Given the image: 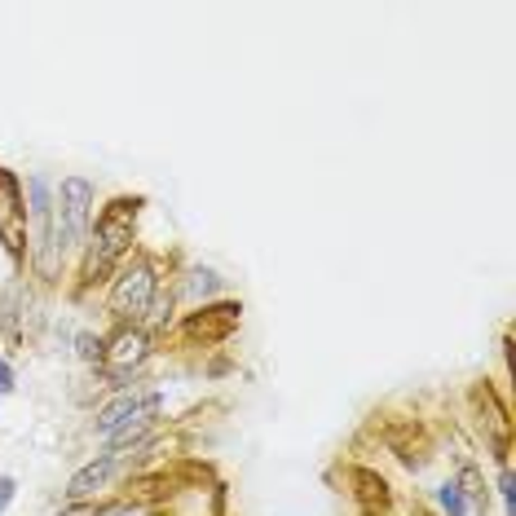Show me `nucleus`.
<instances>
[{
	"instance_id": "11",
	"label": "nucleus",
	"mask_w": 516,
	"mask_h": 516,
	"mask_svg": "<svg viewBox=\"0 0 516 516\" xmlns=\"http://www.w3.org/2000/svg\"><path fill=\"white\" fill-rule=\"evenodd\" d=\"M353 486H358V499H362V508H367L371 516L388 508V486H385V477H376V472L358 468V472H353Z\"/></svg>"
},
{
	"instance_id": "5",
	"label": "nucleus",
	"mask_w": 516,
	"mask_h": 516,
	"mask_svg": "<svg viewBox=\"0 0 516 516\" xmlns=\"http://www.w3.org/2000/svg\"><path fill=\"white\" fill-rule=\"evenodd\" d=\"M0 243L22 257V243H27V208H22V190L18 181L0 168Z\"/></svg>"
},
{
	"instance_id": "19",
	"label": "nucleus",
	"mask_w": 516,
	"mask_h": 516,
	"mask_svg": "<svg viewBox=\"0 0 516 516\" xmlns=\"http://www.w3.org/2000/svg\"><path fill=\"white\" fill-rule=\"evenodd\" d=\"M13 388V371H9V362L0 358V393H9Z\"/></svg>"
},
{
	"instance_id": "20",
	"label": "nucleus",
	"mask_w": 516,
	"mask_h": 516,
	"mask_svg": "<svg viewBox=\"0 0 516 516\" xmlns=\"http://www.w3.org/2000/svg\"><path fill=\"white\" fill-rule=\"evenodd\" d=\"M194 287L208 296V291H217V278H212V274H199V282H194Z\"/></svg>"
},
{
	"instance_id": "6",
	"label": "nucleus",
	"mask_w": 516,
	"mask_h": 516,
	"mask_svg": "<svg viewBox=\"0 0 516 516\" xmlns=\"http://www.w3.org/2000/svg\"><path fill=\"white\" fill-rule=\"evenodd\" d=\"M146 353H150V336H146V327H124V331H115L111 345L102 349V362H107L111 376H124V371H132V367L146 362Z\"/></svg>"
},
{
	"instance_id": "3",
	"label": "nucleus",
	"mask_w": 516,
	"mask_h": 516,
	"mask_svg": "<svg viewBox=\"0 0 516 516\" xmlns=\"http://www.w3.org/2000/svg\"><path fill=\"white\" fill-rule=\"evenodd\" d=\"M150 300H155V265L146 257H132V265H124V274L111 287V314L124 322H137L146 318Z\"/></svg>"
},
{
	"instance_id": "4",
	"label": "nucleus",
	"mask_w": 516,
	"mask_h": 516,
	"mask_svg": "<svg viewBox=\"0 0 516 516\" xmlns=\"http://www.w3.org/2000/svg\"><path fill=\"white\" fill-rule=\"evenodd\" d=\"M89 208H93V186L84 177H67L62 181V203H58V239H62V248H80V239L89 230Z\"/></svg>"
},
{
	"instance_id": "21",
	"label": "nucleus",
	"mask_w": 516,
	"mask_h": 516,
	"mask_svg": "<svg viewBox=\"0 0 516 516\" xmlns=\"http://www.w3.org/2000/svg\"><path fill=\"white\" fill-rule=\"evenodd\" d=\"M62 516H98V508H89V504H75V508H67Z\"/></svg>"
},
{
	"instance_id": "10",
	"label": "nucleus",
	"mask_w": 516,
	"mask_h": 516,
	"mask_svg": "<svg viewBox=\"0 0 516 516\" xmlns=\"http://www.w3.org/2000/svg\"><path fill=\"white\" fill-rule=\"evenodd\" d=\"M472 401H477V410L486 415V424H490V433H495V450H499V459H508V415H504V406H499V397L490 393V388H477L472 393Z\"/></svg>"
},
{
	"instance_id": "17",
	"label": "nucleus",
	"mask_w": 516,
	"mask_h": 516,
	"mask_svg": "<svg viewBox=\"0 0 516 516\" xmlns=\"http://www.w3.org/2000/svg\"><path fill=\"white\" fill-rule=\"evenodd\" d=\"M80 353H84V358H102V345H98L93 336H80Z\"/></svg>"
},
{
	"instance_id": "12",
	"label": "nucleus",
	"mask_w": 516,
	"mask_h": 516,
	"mask_svg": "<svg viewBox=\"0 0 516 516\" xmlns=\"http://www.w3.org/2000/svg\"><path fill=\"white\" fill-rule=\"evenodd\" d=\"M455 490H459V499H464V508H472V512H486V481H481V472L472 468V464H464L459 468V481H455Z\"/></svg>"
},
{
	"instance_id": "14",
	"label": "nucleus",
	"mask_w": 516,
	"mask_h": 516,
	"mask_svg": "<svg viewBox=\"0 0 516 516\" xmlns=\"http://www.w3.org/2000/svg\"><path fill=\"white\" fill-rule=\"evenodd\" d=\"M168 318H172V296H168V300H150V309H146V322H150V327H163Z\"/></svg>"
},
{
	"instance_id": "13",
	"label": "nucleus",
	"mask_w": 516,
	"mask_h": 516,
	"mask_svg": "<svg viewBox=\"0 0 516 516\" xmlns=\"http://www.w3.org/2000/svg\"><path fill=\"white\" fill-rule=\"evenodd\" d=\"M441 508H446L450 516H468L464 499H459V490H455V481H446V486H441Z\"/></svg>"
},
{
	"instance_id": "15",
	"label": "nucleus",
	"mask_w": 516,
	"mask_h": 516,
	"mask_svg": "<svg viewBox=\"0 0 516 516\" xmlns=\"http://www.w3.org/2000/svg\"><path fill=\"white\" fill-rule=\"evenodd\" d=\"M499 490H504V508H508V516H516V481H512V468H504V481H499Z\"/></svg>"
},
{
	"instance_id": "7",
	"label": "nucleus",
	"mask_w": 516,
	"mask_h": 516,
	"mask_svg": "<svg viewBox=\"0 0 516 516\" xmlns=\"http://www.w3.org/2000/svg\"><path fill=\"white\" fill-rule=\"evenodd\" d=\"M239 305H208V309H199L190 322H186V336L190 340H208V345H217V340H226L234 327H239Z\"/></svg>"
},
{
	"instance_id": "18",
	"label": "nucleus",
	"mask_w": 516,
	"mask_h": 516,
	"mask_svg": "<svg viewBox=\"0 0 516 516\" xmlns=\"http://www.w3.org/2000/svg\"><path fill=\"white\" fill-rule=\"evenodd\" d=\"M9 499H13V477H0V512L9 508Z\"/></svg>"
},
{
	"instance_id": "2",
	"label": "nucleus",
	"mask_w": 516,
	"mask_h": 516,
	"mask_svg": "<svg viewBox=\"0 0 516 516\" xmlns=\"http://www.w3.org/2000/svg\"><path fill=\"white\" fill-rule=\"evenodd\" d=\"M159 406H163L159 393H124V397H115L111 406L98 410V433L111 437V455H124L129 450L132 441L155 424Z\"/></svg>"
},
{
	"instance_id": "1",
	"label": "nucleus",
	"mask_w": 516,
	"mask_h": 516,
	"mask_svg": "<svg viewBox=\"0 0 516 516\" xmlns=\"http://www.w3.org/2000/svg\"><path fill=\"white\" fill-rule=\"evenodd\" d=\"M137 208H141V199H115V203L98 217V230H93V243H89V257H84V278H89V282L102 278V274L132 248Z\"/></svg>"
},
{
	"instance_id": "16",
	"label": "nucleus",
	"mask_w": 516,
	"mask_h": 516,
	"mask_svg": "<svg viewBox=\"0 0 516 516\" xmlns=\"http://www.w3.org/2000/svg\"><path fill=\"white\" fill-rule=\"evenodd\" d=\"M98 516H146L137 504H111V508H102Z\"/></svg>"
},
{
	"instance_id": "8",
	"label": "nucleus",
	"mask_w": 516,
	"mask_h": 516,
	"mask_svg": "<svg viewBox=\"0 0 516 516\" xmlns=\"http://www.w3.org/2000/svg\"><path fill=\"white\" fill-rule=\"evenodd\" d=\"M31 212H36V226H40V265L44 274H53L58 265V234H53V212H49V186L40 177H31Z\"/></svg>"
},
{
	"instance_id": "9",
	"label": "nucleus",
	"mask_w": 516,
	"mask_h": 516,
	"mask_svg": "<svg viewBox=\"0 0 516 516\" xmlns=\"http://www.w3.org/2000/svg\"><path fill=\"white\" fill-rule=\"evenodd\" d=\"M120 472V455H98L93 464H84L75 477H71V486H67V499H75V504H84L89 495H98L111 477Z\"/></svg>"
}]
</instances>
